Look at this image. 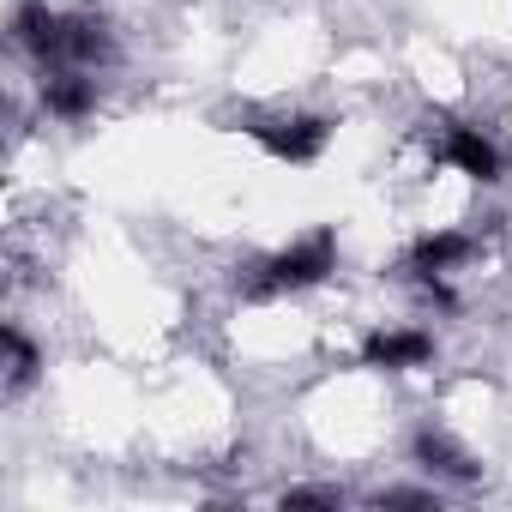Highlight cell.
I'll list each match as a JSON object with an SVG mask.
<instances>
[{
  "label": "cell",
  "instance_id": "6da1fadb",
  "mask_svg": "<svg viewBox=\"0 0 512 512\" xmlns=\"http://www.w3.org/2000/svg\"><path fill=\"white\" fill-rule=\"evenodd\" d=\"M13 31H19V43L43 61V67H97V61H109L115 55V43H109V31H103V19H85V13H49V7H25L19 19H13Z\"/></svg>",
  "mask_w": 512,
  "mask_h": 512
},
{
  "label": "cell",
  "instance_id": "7a4b0ae2",
  "mask_svg": "<svg viewBox=\"0 0 512 512\" xmlns=\"http://www.w3.org/2000/svg\"><path fill=\"white\" fill-rule=\"evenodd\" d=\"M338 266V241H332V229H314V235H302V241H290L284 253H272L266 266H253V296H290V290H314L326 272Z\"/></svg>",
  "mask_w": 512,
  "mask_h": 512
},
{
  "label": "cell",
  "instance_id": "3957f363",
  "mask_svg": "<svg viewBox=\"0 0 512 512\" xmlns=\"http://www.w3.org/2000/svg\"><path fill=\"white\" fill-rule=\"evenodd\" d=\"M247 133L284 163H314L326 151V139H332V127L320 115H272V121H253Z\"/></svg>",
  "mask_w": 512,
  "mask_h": 512
},
{
  "label": "cell",
  "instance_id": "277c9868",
  "mask_svg": "<svg viewBox=\"0 0 512 512\" xmlns=\"http://www.w3.org/2000/svg\"><path fill=\"white\" fill-rule=\"evenodd\" d=\"M470 253H476V241H470V235H452V229H440V235H422V241H416V253H410V272H416L422 284H434V290H440V278H446L452 266H464ZM440 296H446V290H440Z\"/></svg>",
  "mask_w": 512,
  "mask_h": 512
},
{
  "label": "cell",
  "instance_id": "5b68a950",
  "mask_svg": "<svg viewBox=\"0 0 512 512\" xmlns=\"http://www.w3.org/2000/svg\"><path fill=\"white\" fill-rule=\"evenodd\" d=\"M428 356H434L428 332H368V344H362L368 368H422Z\"/></svg>",
  "mask_w": 512,
  "mask_h": 512
},
{
  "label": "cell",
  "instance_id": "8992f818",
  "mask_svg": "<svg viewBox=\"0 0 512 512\" xmlns=\"http://www.w3.org/2000/svg\"><path fill=\"white\" fill-rule=\"evenodd\" d=\"M446 163H452L458 175H470V181H494V175H500V151H494V139H482L476 127H452V133H446Z\"/></svg>",
  "mask_w": 512,
  "mask_h": 512
},
{
  "label": "cell",
  "instance_id": "52a82bcc",
  "mask_svg": "<svg viewBox=\"0 0 512 512\" xmlns=\"http://www.w3.org/2000/svg\"><path fill=\"white\" fill-rule=\"evenodd\" d=\"M91 97H97V79H85V67H49V79H43V103H49L55 115H85Z\"/></svg>",
  "mask_w": 512,
  "mask_h": 512
},
{
  "label": "cell",
  "instance_id": "ba28073f",
  "mask_svg": "<svg viewBox=\"0 0 512 512\" xmlns=\"http://www.w3.org/2000/svg\"><path fill=\"white\" fill-rule=\"evenodd\" d=\"M416 458L428 464V470H440V476H452V482H470L476 476V464H470V452L452 440V434H440V428H422L416 434Z\"/></svg>",
  "mask_w": 512,
  "mask_h": 512
},
{
  "label": "cell",
  "instance_id": "9c48e42d",
  "mask_svg": "<svg viewBox=\"0 0 512 512\" xmlns=\"http://www.w3.org/2000/svg\"><path fill=\"white\" fill-rule=\"evenodd\" d=\"M0 344H7V380H13V392L31 386V380H37V350L25 344V332L7 326V338H0Z\"/></svg>",
  "mask_w": 512,
  "mask_h": 512
},
{
  "label": "cell",
  "instance_id": "30bf717a",
  "mask_svg": "<svg viewBox=\"0 0 512 512\" xmlns=\"http://www.w3.org/2000/svg\"><path fill=\"white\" fill-rule=\"evenodd\" d=\"M284 506H332V494H320V488H296V494H284Z\"/></svg>",
  "mask_w": 512,
  "mask_h": 512
}]
</instances>
